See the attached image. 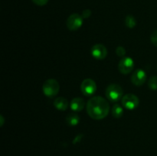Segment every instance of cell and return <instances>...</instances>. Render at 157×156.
Segmentation results:
<instances>
[{"instance_id": "d6986e66", "label": "cell", "mask_w": 157, "mask_h": 156, "mask_svg": "<svg viewBox=\"0 0 157 156\" xmlns=\"http://www.w3.org/2000/svg\"><path fill=\"white\" fill-rule=\"evenodd\" d=\"M90 15H91V11L90 9H85V10L83 11L81 16L84 18H87L90 16Z\"/></svg>"}, {"instance_id": "30bf717a", "label": "cell", "mask_w": 157, "mask_h": 156, "mask_svg": "<svg viewBox=\"0 0 157 156\" xmlns=\"http://www.w3.org/2000/svg\"><path fill=\"white\" fill-rule=\"evenodd\" d=\"M85 106V102L82 98H75L71 102V109L75 112L81 111Z\"/></svg>"}, {"instance_id": "ac0fdd59", "label": "cell", "mask_w": 157, "mask_h": 156, "mask_svg": "<svg viewBox=\"0 0 157 156\" xmlns=\"http://www.w3.org/2000/svg\"><path fill=\"white\" fill-rule=\"evenodd\" d=\"M151 41L156 47H157V30L153 32L151 35Z\"/></svg>"}, {"instance_id": "7c38bea8", "label": "cell", "mask_w": 157, "mask_h": 156, "mask_svg": "<svg viewBox=\"0 0 157 156\" xmlns=\"http://www.w3.org/2000/svg\"><path fill=\"white\" fill-rule=\"evenodd\" d=\"M66 121L67 123L71 126H75V125H78V122L80 121V117L78 114L75 113H71L68 116L66 117Z\"/></svg>"}, {"instance_id": "6da1fadb", "label": "cell", "mask_w": 157, "mask_h": 156, "mask_svg": "<svg viewBox=\"0 0 157 156\" xmlns=\"http://www.w3.org/2000/svg\"><path fill=\"white\" fill-rule=\"evenodd\" d=\"M87 112L90 118L100 120L107 117L110 112V105L104 98L94 96L87 103Z\"/></svg>"}, {"instance_id": "9a60e30c", "label": "cell", "mask_w": 157, "mask_h": 156, "mask_svg": "<svg viewBox=\"0 0 157 156\" xmlns=\"http://www.w3.org/2000/svg\"><path fill=\"white\" fill-rule=\"evenodd\" d=\"M148 86L152 90H157V76H153L148 81Z\"/></svg>"}, {"instance_id": "52a82bcc", "label": "cell", "mask_w": 157, "mask_h": 156, "mask_svg": "<svg viewBox=\"0 0 157 156\" xmlns=\"http://www.w3.org/2000/svg\"><path fill=\"white\" fill-rule=\"evenodd\" d=\"M134 67V62L131 58H124L121 60L118 65L120 72L123 74H128L132 70H133Z\"/></svg>"}, {"instance_id": "8fae6325", "label": "cell", "mask_w": 157, "mask_h": 156, "mask_svg": "<svg viewBox=\"0 0 157 156\" xmlns=\"http://www.w3.org/2000/svg\"><path fill=\"white\" fill-rule=\"evenodd\" d=\"M55 108L61 111H64L68 107V101L64 97H58L54 102Z\"/></svg>"}, {"instance_id": "7a4b0ae2", "label": "cell", "mask_w": 157, "mask_h": 156, "mask_svg": "<svg viewBox=\"0 0 157 156\" xmlns=\"http://www.w3.org/2000/svg\"><path fill=\"white\" fill-rule=\"evenodd\" d=\"M105 93L108 100L112 102H116L122 98L124 91L121 86L113 84L107 87Z\"/></svg>"}, {"instance_id": "9c48e42d", "label": "cell", "mask_w": 157, "mask_h": 156, "mask_svg": "<svg viewBox=\"0 0 157 156\" xmlns=\"http://www.w3.org/2000/svg\"><path fill=\"white\" fill-rule=\"evenodd\" d=\"M147 80V74L141 69H137L133 72L131 76V81L135 86H142Z\"/></svg>"}, {"instance_id": "277c9868", "label": "cell", "mask_w": 157, "mask_h": 156, "mask_svg": "<svg viewBox=\"0 0 157 156\" xmlns=\"http://www.w3.org/2000/svg\"><path fill=\"white\" fill-rule=\"evenodd\" d=\"M81 90L83 94L86 96H90L95 93L97 90L96 83L92 79H85L81 84Z\"/></svg>"}, {"instance_id": "2e32d148", "label": "cell", "mask_w": 157, "mask_h": 156, "mask_svg": "<svg viewBox=\"0 0 157 156\" xmlns=\"http://www.w3.org/2000/svg\"><path fill=\"white\" fill-rule=\"evenodd\" d=\"M116 53L119 57H123L126 54V50L124 49V47L119 46V47H117V48L116 49Z\"/></svg>"}, {"instance_id": "8992f818", "label": "cell", "mask_w": 157, "mask_h": 156, "mask_svg": "<svg viewBox=\"0 0 157 156\" xmlns=\"http://www.w3.org/2000/svg\"><path fill=\"white\" fill-rule=\"evenodd\" d=\"M140 100L137 96L132 93L125 95L122 98V104L124 108L127 110H133L139 106Z\"/></svg>"}, {"instance_id": "ba28073f", "label": "cell", "mask_w": 157, "mask_h": 156, "mask_svg": "<svg viewBox=\"0 0 157 156\" xmlns=\"http://www.w3.org/2000/svg\"><path fill=\"white\" fill-rule=\"evenodd\" d=\"M91 54L95 59L103 60L107 57V50L105 46L103 44H95L91 48Z\"/></svg>"}, {"instance_id": "5bb4252c", "label": "cell", "mask_w": 157, "mask_h": 156, "mask_svg": "<svg viewBox=\"0 0 157 156\" xmlns=\"http://www.w3.org/2000/svg\"><path fill=\"white\" fill-rule=\"evenodd\" d=\"M125 23L127 28H133L136 24V20L133 15H129L126 17Z\"/></svg>"}, {"instance_id": "e0dca14e", "label": "cell", "mask_w": 157, "mask_h": 156, "mask_svg": "<svg viewBox=\"0 0 157 156\" xmlns=\"http://www.w3.org/2000/svg\"><path fill=\"white\" fill-rule=\"evenodd\" d=\"M35 5L39 6H45L48 2V0H32Z\"/></svg>"}, {"instance_id": "4fadbf2b", "label": "cell", "mask_w": 157, "mask_h": 156, "mask_svg": "<svg viewBox=\"0 0 157 156\" xmlns=\"http://www.w3.org/2000/svg\"><path fill=\"white\" fill-rule=\"evenodd\" d=\"M112 115L114 118H121L124 114V110L122 107L118 104H115L112 108Z\"/></svg>"}, {"instance_id": "5b68a950", "label": "cell", "mask_w": 157, "mask_h": 156, "mask_svg": "<svg viewBox=\"0 0 157 156\" xmlns=\"http://www.w3.org/2000/svg\"><path fill=\"white\" fill-rule=\"evenodd\" d=\"M83 24V17L78 14H72L67 18V27L71 31H77L81 27Z\"/></svg>"}, {"instance_id": "3957f363", "label": "cell", "mask_w": 157, "mask_h": 156, "mask_svg": "<svg viewBox=\"0 0 157 156\" xmlns=\"http://www.w3.org/2000/svg\"><path fill=\"white\" fill-rule=\"evenodd\" d=\"M60 90V85L55 79H48L44 83L42 86V91L48 97H53L56 96Z\"/></svg>"}]
</instances>
